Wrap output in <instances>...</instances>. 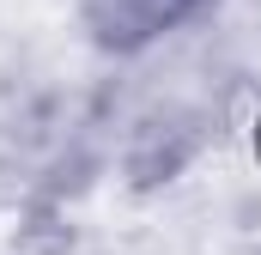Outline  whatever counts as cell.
<instances>
[{
  "instance_id": "6da1fadb",
  "label": "cell",
  "mask_w": 261,
  "mask_h": 255,
  "mask_svg": "<svg viewBox=\"0 0 261 255\" xmlns=\"http://www.w3.org/2000/svg\"><path fill=\"white\" fill-rule=\"evenodd\" d=\"M195 0H103L97 6V24L103 37H152L164 24H176Z\"/></svg>"
}]
</instances>
